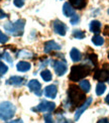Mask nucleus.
I'll list each match as a JSON object with an SVG mask.
<instances>
[{"label":"nucleus","instance_id":"nucleus-1","mask_svg":"<svg viewBox=\"0 0 109 123\" xmlns=\"http://www.w3.org/2000/svg\"><path fill=\"white\" fill-rule=\"evenodd\" d=\"M68 100L69 103L74 107L81 106L86 101L85 92H82V89L76 85H70L68 90Z\"/></svg>","mask_w":109,"mask_h":123},{"label":"nucleus","instance_id":"nucleus-2","mask_svg":"<svg viewBox=\"0 0 109 123\" xmlns=\"http://www.w3.org/2000/svg\"><path fill=\"white\" fill-rule=\"evenodd\" d=\"M91 72V68L88 65H77L72 67L69 79L73 82H78L88 76Z\"/></svg>","mask_w":109,"mask_h":123},{"label":"nucleus","instance_id":"nucleus-3","mask_svg":"<svg viewBox=\"0 0 109 123\" xmlns=\"http://www.w3.org/2000/svg\"><path fill=\"white\" fill-rule=\"evenodd\" d=\"M16 108L11 102L5 101L0 103V119L3 121H8L15 114Z\"/></svg>","mask_w":109,"mask_h":123},{"label":"nucleus","instance_id":"nucleus-4","mask_svg":"<svg viewBox=\"0 0 109 123\" xmlns=\"http://www.w3.org/2000/svg\"><path fill=\"white\" fill-rule=\"evenodd\" d=\"M25 21L23 19H18L14 23L12 22H6L4 24V29L10 34L14 35V37H20L23 33Z\"/></svg>","mask_w":109,"mask_h":123},{"label":"nucleus","instance_id":"nucleus-5","mask_svg":"<svg viewBox=\"0 0 109 123\" xmlns=\"http://www.w3.org/2000/svg\"><path fill=\"white\" fill-rule=\"evenodd\" d=\"M94 79L100 82H105L109 80V65L105 64V66L100 70H96L94 73Z\"/></svg>","mask_w":109,"mask_h":123},{"label":"nucleus","instance_id":"nucleus-6","mask_svg":"<svg viewBox=\"0 0 109 123\" xmlns=\"http://www.w3.org/2000/svg\"><path fill=\"white\" fill-rule=\"evenodd\" d=\"M56 108V105L54 102H50V101H46V100H43L40 103L33 108L34 111H39V112H48V113H51L53 112Z\"/></svg>","mask_w":109,"mask_h":123},{"label":"nucleus","instance_id":"nucleus-7","mask_svg":"<svg viewBox=\"0 0 109 123\" xmlns=\"http://www.w3.org/2000/svg\"><path fill=\"white\" fill-rule=\"evenodd\" d=\"M53 68L55 70V73L58 76H63L67 72V64L63 61H54Z\"/></svg>","mask_w":109,"mask_h":123},{"label":"nucleus","instance_id":"nucleus-8","mask_svg":"<svg viewBox=\"0 0 109 123\" xmlns=\"http://www.w3.org/2000/svg\"><path fill=\"white\" fill-rule=\"evenodd\" d=\"M53 27H54V30L56 33H58L59 35H62L64 37L66 35V32H67V26L64 22H62L61 20H55L53 22Z\"/></svg>","mask_w":109,"mask_h":123},{"label":"nucleus","instance_id":"nucleus-9","mask_svg":"<svg viewBox=\"0 0 109 123\" xmlns=\"http://www.w3.org/2000/svg\"><path fill=\"white\" fill-rule=\"evenodd\" d=\"M28 89L29 91L33 92L36 96H40L41 95V85L38 80H30L28 82Z\"/></svg>","mask_w":109,"mask_h":123},{"label":"nucleus","instance_id":"nucleus-10","mask_svg":"<svg viewBox=\"0 0 109 123\" xmlns=\"http://www.w3.org/2000/svg\"><path fill=\"white\" fill-rule=\"evenodd\" d=\"M91 103H92V98H88V99H86V101L84 102V103H83V104L79 107V108L77 109L76 113H75V120H76V121L79 120V118L81 117V115L84 113L85 110L91 105Z\"/></svg>","mask_w":109,"mask_h":123},{"label":"nucleus","instance_id":"nucleus-11","mask_svg":"<svg viewBox=\"0 0 109 123\" xmlns=\"http://www.w3.org/2000/svg\"><path fill=\"white\" fill-rule=\"evenodd\" d=\"M61 49V45L59 43H57L55 40H49L48 43H45V49L44 52L45 54H49L53 50H60Z\"/></svg>","mask_w":109,"mask_h":123},{"label":"nucleus","instance_id":"nucleus-12","mask_svg":"<svg viewBox=\"0 0 109 123\" xmlns=\"http://www.w3.org/2000/svg\"><path fill=\"white\" fill-rule=\"evenodd\" d=\"M57 93H58V89H57V87L55 85H50L45 88V95L51 99H55Z\"/></svg>","mask_w":109,"mask_h":123},{"label":"nucleus","instance_id":"nucleus-13","mask_svg":"<svg viewBox=\"0 0 109 123\" xmlns=\"http://www.w3.org/2000/svg\"><path fill=\"white\" fill-rule=\"evenodd\" d=\"M63 13L67 17H72L73 15H75V9L71 5V3L66 2L63 6Z\"/></svg>","mask_w":109,"mask_h":123},{"label":"nucleus","instance_id":"nucleus-14","mask_svg":"<svg viewBox=\"0 0 109 123\" xmlns=\"http://www.w3.org/2000/svg\"><path fill=\"white\" fill-rule=\"evenodd\" d=\"M23 83V78L22 77H18V76H12L7 80L6 84L9 85H14V86H19Z\"/></svg>","mask_w":109,"mask_h":123},{"label":"nucleus","instance_id":"nucleus-15","mask_svg":"<svg viewBox=\"0 0 109 123\" xmlns=\"http://www.w3.org/2000/svg\"><path fill=\"white\" fill-rule=\"evenodd\" d=\"M71 5L76 9H83L87 5V0H70Z\"/></svg>","mask_w":109,"mask_h":123},{"label":"nucleus","instance_id":"nucleus-16","mask_svg":"<svg viewBox=\"0 0 109 123\" xmlns=\"http://www.w3.org/2000/svg\"><path fill=\"white\" fill-rule=\"evenodd\" d=\"M90 30L92 32H94L96 34H98L100 32V28H101V23L98 21V20H92L90 22Z\"/></svg>","mask_w":109,"mask_h":123},{"label":"nucleus","instance_id":"nucleus-17","mask_svg":"<svg viewBox=\"0 0 109 123\" xmlns=\"http://www.w3.org/2000/svg\"><path fill=\"white\" fill-rule=\"evenodd\" d=\"M70 55H71V59H72V61L73 62H75V63H77V62H79V61H81V59H82V55H81V53L77 49H72V50L70 52Z\"/></svg>","mask_w":109,"mask_h":123},{"label":"nucleus","instance_id":"nucleus-18","mask_svg":"<svg viewBox=\"0 0 109 123\" xmlns=\"http://www.w3.org/2000/svg\"><path fill=\"white\" fill-rule=\"evenodd\" d=\"M16 68L19 72H27L30 70V64L27 63V62H19V63L16 65Z\"/></svg>","mask_w":109,"mask_h":123},{"label":"nucleus","instance_id":"nucleus-19","mask_svg":"<svg viewBox=\"0 0 109 123\" xmlns=\"http://www.w3.org/2000/svg\"><path fill=\"white\" fill-rule=\"evenodd\" d=\"M79 86H80V88L82 89V91L85 92V93H88V92L90 91V89H91V85H90V83H89V81H87V80H82V81H80Z\"/></svg>","mask_w":109,"mask_h":123},{"label":"nucleus","instance_id":"nucleus-20","mask_svg":"<svg viewBox=\"0 0 109 123\" xmlns=\"http://www.w3.org/2000/svg\"><path fill=\"white\" fill-rule=\"evenodd\" d=\"M105 90H106V85H105L104 83L100 82V83L97 84V86H96V94H97L98 96L102 95V94L105 92Z\"/></svg>","mask_w":109,"mask_h":123},{"label":"nucleus","instance_id":"nucleus-21","mask_svg":"<svg viewBox=\"0 0 109 123\" xmlns=\"http://www.w3.org/2000/svg\"><path fill=\"white\" fill-rule=\"evenodd\" d=\"M92 43L95 45H98V47H99V45H102L103 43H104V39H103V37H100L99 34H96L92 37Z\"/></svg>","mask_w":109,"mask_h":123},{"label":"nucleus","instance_id":"nucleus-22","mask_svg":"<svg viewBox=\"0 0 109 123\" xmlns=\"http://www.w3.org/2000/svg\"><path fill=\"white\" fill-rule=\"evenodd\" d=\"M40 76H41V78L44 79V81H45V82H50L51 80V78H53L51 73L49 70H44L40 73Z\"/></svg>","mask_w":109,"mask_h":123},{"label":"nucleus","instance_id":"nucleus-23","mask_svg":"<svg viewBox=\"0 0 109 123\" xmlns=\"http://www.w3.org/2000/svg\"><path fill=\"white\" fill-rule=\"evenodd\" d=\"M73 35H74L75 38H78V39H82L85 37V33L82 30H74L73 31Z\"/></svg>","mask_w":109,"mask_h":123},{"label":"nucleus","instance_id":"nucleus-24","mask_svg":"<svg viewBox=\"0 0 109 123\" xmlns=\"http://www.w3.org/2000/svg\"><path fill=\"white\" fill-rule=\"evenodd\" d=\"M32 54L26 52V50H20V52L17 54V57L18 58H32Z\"/></svg>","mask_w":109,"mask_h":123},{"label":"nucleus","instance_id":"nucleus-25","mask_svg":"<svg viewBox=\"0 0 109 123\" xmlns=\"http://www.w3.org/2000/svg\"><path fill=\"white\" fill-rule=\"evenodd\" d=\"M7 71H8V67H7L6 65H4L3 63H1V62H0V77L3 76Z\"/></svg>","mask_w":109,"mask_h":123},{"label":"nucleus","instance_id":"nucleus-26","mask_svg":"<svg viewBox=\"0 0 109 123\" xmlns=\"http://www.w3.org/2000/svg\"><path fill=\"white\" fill-rule=\"evenodd\" d=\"M8 40V37L6 34H4L2 31H0V43H5Z\"/></svg>","mask_w":109,"mask_h":123},{"label":"nucleus","instance_id":"nucleus-27","mask_svg":"<svg viewBox=\"0 0 109 123\" xmlns=\"http://www.w3.org/2000/svg\"><path fill=\"white\" fill-rule=\"evenodd\" d=\"M2 58H3L5 61H6V62H8V63H10V64L12 63V59L10 58V55H9V54H8L7 52H4V53H3Z\"/></svg>","mask_w":109,"mask_h":123},{"label":"nucleus","instance_id":"nucleus-28","mask_svg":"<svg viewBox=\"0 0 109 123\" xmlns=\"http://www.w3.org/2000/svg\"><path fill=\"white\" fill-rule=\"evenodd\" d=\"M79 20H80V17L78 16V15H73V16L71 17V24L75 25V24H77L78 22H79Z\"/></svg>","mask_w":109,"mask_h":123},{"label":"nucleus","instance_id":"nucleus-29","mask_svg":"<svg viewBox=\"0 0 109 123\" xmlns=\"http://www.w3.org/2000/svg\"><path fill=\"white\" fill-rule=\"evenodd\" d=\"M88 59L91 61V63H92L93 66H96V64H97V55H90Z\"/></svg>","mask_w":109,"mask_h":123},{"label":"nucleus","instance_id":"nucleus-30","mask_svg":"<svg viewBox=\"0 0 109 123\" xmlns=\"http://www.w3.org/2000/svg\"><path fill=\"white\" fill-rule=\"evenodd\" d=\"M44 117H45V123H54L53 117H51V114H46V115H45Z\"/></svg>","mask_w":109,"mask_h":123},{"label":"nucleus","instance_id":"nucleus-31","mask_svg":"<svg viewBox=\"0 0 109 123\" xmlns=\"http://www.w3.org/2000/svg\"><path fill=\"white\" fill-rule=\"evenodd\" d=\"M13 3L16 7H22L24 5V2L23 0H13Z\"/></svg>","mask_w":109,"mask_h":123},{"label":"nucleus","instance_id":"nucleus-32","mask_svg":"<svg viewBox=\"0 0 109 123\" xmlns=\"http://www.w3.org/2000/svg\"><path fill=\"white\" fill-rule=\"evenodd\" d=\"M97 123H109V120L107 118H102V119H100L99 121H98Z\"/></svg>","mask_w":109,"mask_h":123},{"label":"nucleus","instance_id":"nucleus-33","mask_svg":"<svg viewBox=\"0 0 109 123\" xmlns=\"http://www.w3.org/2000/svg\"><path fill=\"white\" fill-rule=\"evenodd\" d=\"M4 17H6V14H5L4 11H2V10L0 9V19H2V18H4Z\"/></svg>","mask_w":109,"mask_h":123},{"label":"nucleus","instance_id":"nucleus-34","mask_svg":"<svg viewBox=\"0 0 109 123\" xmlns=\"http://www.w3.org/2000/svg\"><path fill=\"white\" fill-rule=\"evenodd\" d=\"M104 34L109 35V26H108V25H106V26L104 27Z\"/></svg>","mask_w":109,"mask_h":123},{"label":"nucleus","instance_id":"nucleus-35","mask_svg":"<svg viewBox=\"0 0 109 123\" xmlns=\"http://www.w3.org/2000/svg\"><path fill=\"white\" fill-rule=\"evenodd\" d=\"M8 123H23V121L21 119H16V120H12V121H10Z\"/></svg>","mask_w":109,"mask_h":123},{"label":"nucleus","instance_id":"nucleus-36","mask_svg":"<svg viewBox=\"0 0 109 123\" xmlns=\"http://www.w3.org/2000/svg\"><path fill=\"white\" fill-rule=\"evenodd\" d=\"M105 102H106L107 104H109V94L106 96V98H105Z\"/></svg>","mask_w":109,"mask_h":123},{"label":"nucleus","instance_id":"nucleus-37","mask_svg":"<svg viewBox=\"0 0 109 123\" xmlns=\"http://www.w3.org/2000/svg\"><path fill=\"white\" fill-rule=\"evenodd\" d=\"M62 123H69V122H68V121H63Z\"/></svg>","mask_w":109,"mask_h":123},{"label":"nucleus","instance_id":"nucleus-38","mask_svg":"<svg viewBox=\"0 0 109 123\" xmlns=\"http://www.w3.org/2000/svg\"><path fill=\"white\" fill-rule=\"evenodd\" d=\"M108 58H109V54H108Z\"/></svg>","mask_w":109,"mask_h":123}]
</instances>
